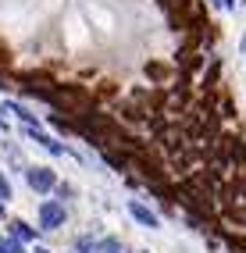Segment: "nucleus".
I'll return each mask as SVG.
<instances>
[{"label":"nucleus","mask_w":246,"mask_h":253,"mask_svg":"<svg viewBox=\"0 0 246 253\" xmlns=\"http://www.w3.org/2000/svg\"><path fill=\"white\" fill-rule=\"evenodd\" d=\"M128 164L136 168V171L143 175V178H150V182H168V171H164V161L161 157H154L146 146H139L136 154H128Z\"/></svg>","instance_id":"1"},{"label":"nucleus","mask_w":246,"mask_h":253,"mask_svg":"<svg viewBox=\"0 0 246 253\" xmlns=\"http://www.w3.org/2000/svg\"><path fill=\"white\" fill-rule=\"evenodd\" d=\"M122 118H125V122H132V125H139L143 118H146V111L136 107V104H122Z\"/></svg>","instance_id":"10"},{"label":"nucleus","mask_w":246,"mask_h":253,"mask_svg":"<svg viewBox=\"0 0 246 253\" xmlns=\"http://www.w3.org/2000/svg\"><path fill=\"white\" fill-rule=\"evenodd\" d=\"M4 217H7V204L0 200V221H4Z\"/></svg>","instance_id":"16"},{"label":"nucleus","mask_w":246,"mask_h":253,"mask_svg":"<svg viewBox=\"0 0 246 253\" xmlns=\"http://www.w3.org/2000/svg\"><path fill=\"white\" fill-rule=\"evenodd\" d=\"M72 253H96V232H82V235H75Z\"/></svg>","instance_id":"8"},{"label":"nucleus","mask_w":246,"mask_h":253,"mask_svg":"<svg viewBox=\"0 0 246 253\" xmlns=\"http://www.w3.org/2000/svg\"><path fill=\"white\" fill-rule=\"evenodd\" d=\"M210 4H214V7H221V11H232V4H236V0H210Z\"/></svg>","instance_id":"15"},{"label":"nucleus","mask_w":246,"mask_h":253,"mask_svg":"<svg viewBox=\"0 0 246 253\" xmlns=\"http://www.w3.org/2000/svg\"><path fill=\"white\" fill-rule=\"evenodd\" d=\"M0 111H4V114H14V118H22V125H40V118L32 114L29 107H22V104H4Z\"/></svg>","instance_id":"7"},{"label":"nucleus","mask_w":246,"mask_h":253,"mask_svg":"<svg viewBox=\"0 0 246 253\" xmlns=\"http://www.w3.org/2000/svg\"><path fill=\"white\" fill-rule=\"evenodd\" d=\"M11 196H14V189H11V182H7V175L0 171V200H4V204H7Z\"/></svg>","instance_id":"14"},{"label":"nucleus","mask_w":246,"mask_h":253,"mask_svg":"<svg viewBox=\"0 0 246 253\" xmlns=\"http://www.w3.org/2000/svg\"><path fill=\"white\" fill-rule=\"evenodd\" d=\"M7 235L25 246V243H36L40 239V228H32L29 221H22V217H11V221H7Z\"/></svg>","instance_id":"5"},{"label":"nucleus","mask_w":246,"mask_h":253,"mask_svg":"<svg viewBox=\"0 0 246 253\" xmlns=\"http://www.w3.org/2000/svg\"><path fill=\"white\" fill-rule=\"evenodd\" d=\"M22 175H25V185H29L32 193H40V196H50L54 185L61 182L57 171H54V168H46V164H29Z\"/></svg>","instance_id":"2"},{"label":"nucleus","mask_w":246,"mask_h":253,"mask_svg":"<svg viewBox=\"0 0 246 253\" xmlns=\"http://www.w3.org/2000/svg\"><path fill=\"white\" fill-rule=\"evenodd\" d=\"M125 253H150V250H125Z\"/></svg>","instance_id":"18"},{"label":"nucleus","mask_w":246,"mask_h":253,"mask_svg":"<svg viewBox=\"0 0 246 253\" xmlns=\"http://www.w3.org/2000/svg\"><path fill=\"white\" fill-rule=\"evenodd\" d=\"M96 253H125L118 235H96Z\"/></svg>","instance_id":"9"},{"label":"nucleus","mask_w":246,"mask_h":253,"mask_svg":"<svg viewBox=\"0 0 246 253\" xmlns=\"http://www.w3.org/2000/svg\"><path fill=\"white\" fill-rule=\"evenodd\" d=\"M0 253H25V246L18 239H11V235H0Z\"/></svg>","instance_id":"13"},{"label":"nucleus","mask_w":246,"mask_h":253,"mask_svg":"<svg viewBox=\"0 0 246 253\" xmlns=\"http://www.w3.org/2000/svg\"><path fill=\"white\" fill-rule=\"evenodd\" d=\"M243 50H246V36H243Z\"/></svg>","instance_id":"19"},{"label":"nucleus","mask_w":246,"mask_h":253,"mask_svg":"<svg viewBox=\"0 0 246 253\" xmlns=\"http://www.w3.org/2000/svg\"><path fill=\"white\" fill-rule=\"evenodd\" d=\"M125 211H128V217H132L136 225L150 228V232H157V228H161V214H157V211H150V207L143 204V200H128Z\"/></svg>","instance_id":"4"},{"label":"nucleus","mask_w":246,"mask_h":253,"mask_svg":"<svg viewBox=\"0 0 246 253\" xmlns=\"http://www.w3.org/2000/svg\"><path fill=\"white\" fill-rule=\"evenodd\" d=\"M54 193H57L61 204H68V200H75V196H79V193H75V185H68V182H57V185H54Z\"/></svg>","instance_id":"12"},{"label":"nucleus","mask_w":246,"mask_h":253,"mask_svg":"<svg viewBox=\"0 0 246 253\" xmlns=\"http://www.w3.org/2000/svg\"><path fill=\"white\" fill-rule=\"evenodd\" d=\"M32 253H50V250H43V246H36V250H32Z\"/></svg>","instance_id":"17"},{"label":"nucleus","mask_w":246,"mask_h":253,"mask_svg":"<svg viewBox=\"0 0 246 253\" xmlns=\"http://www.w3.org/2000/svg\"><path fill=\"white\" fill-rule=\"evenodd\" d=\"M4 154H7V161H11V168H14V171H22V168H29V164H25V157H22V150H14L11 143H4Z\"/></svg>","instance_id":"11"},{"label":"nucleus","mask_w":246,"mask_h":253,"mask_svg":"<svg viewBox=\"0 0 246 253\" xmlns=\"http://www.w3.org/2000/svg\"><path fill=\"white\" fill-rule=\"evenodd\" d=\"M40 232H54L68 221V204H61V200H43L40 204Z\"/></svg>","instance_id":"3"},{"label":"nucleus","mask_w":246,"mask_h":253,"mask_svg":"<svg viewBox=\"0 0 246 253\" xmlns=\"http://www.w3.org/2000/svg\"><path fill=\"white\" fill-rule=\"evenodd\" d=\"M100 161H104V164H111L114 171H122V175L128 171V168H132V164H128V154H122L118 146H104V150H100Z\"/></svg>","instance_id":"6"}]
</instances>
